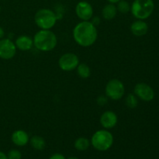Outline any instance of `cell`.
I'll return each instance as SVG.
<instances>
[{
	"label": "cell",
	"instance_id": "cell-1",
	"mask_svg": "<svg viewBox=\"0 0 159 159\" xmlns=\"http://www.w3.org/2000/svg\"><path fill=\"white\" fill-rule=\"evenodd\" d=\"M73 38L77 44L88 48L96 43L98 38V31L91 21H82L78 23L72 31Z\"/></svg>",
	"mask_w": 159,
	"mask_h": 159
},
{
	"label": "cell",
	"instance_id": "cell-17",
	"mask_svg": "<svg viewBox=\"0 0 159 159\" xmlns=\"http://www.w3.org/2000/svg\"><path fill=\"white\" fill-rule=\"evenodd\" d=\"M90 144H91V143H90L89 140L86 138H84V137H80V138H77L74 143L75 148L79 152L86 151L89 148Z\"/></svg>",
	"mask_w": 159,
	"mask_h": 159
},
{
	"label": "cell",
	"instance_id": "cell-28",
	"mask_svg": "<svg viewBox=\"0 0 159 159\" xmlns=\"http://www.w3.org/2000/svg\"><path fill=\"white\" fill-rule=\"evenodd\" d=\"M68 159H79V158H76V157H70V158H68Z\"/></svg>",
	"mask_w": 159,
	"mask_h": 159
},
{
	"label": "cell",
	"instance_id": "cell-25",
	"mask_svg": "<svg viewBox=\"0 0 159 159\" xmlns=\"http://www.w3.org/2000/svg\"><path fill=\"white\" fill-rule=\"evenodd\" d=\"M5 37V30L2 26H0V40L4 38Z\"/></svg>",
	"mask_w": 159,
	"mask_h": 159
},
{
	"label": "cell",
	"instance_id": "cell-6",
	"mask_svg": "<svg viewBox=\"0 0 159 159\" xmlns=\"http://www.w3.org/2000/svg\"><path fill=\"white\" fill-rule=\"evenodd\" d=\"M125 93V87L120 79H113L107 82L105 87V94L108 99L120 100Z\"/></svg>",
	"mask_w": 159,
	"mask_h": 159
},
{
	"label": "cell",
	"instance_id": "cell-9",
	"mask_svg": "<svg viewBox=\"0 0 159 159\" xmlns=\"http://www.w3.org/2000/svg\"><path fill=\"white\" fill-rule=\"evenodd\" d=\"M134 93L137 97L144 102H150L155 98V92L153 89L144 82L136 84L134 89Z\"/></svg>",
	"mask_w": 159,
	"mask_h": 159
},
{
	"label": "cell",
	"instance_id": "cell-22",
	"mask_svg": "<svg viewBox=\"0 0 159 159\" xmlns=\"http://www.w3.org/2000/svg\"><path fill=\"white\" fill-rule=\"evenodd\" d=\"M108 102V98L107 96H100L97 98V103L99 106H104Z\"/></svg>",
	"mask_w": 159,
	"mask_h": 159
},
{
	"label": "cell",
	"instance_id": "cell-21",
	"mask_svg": "<svg viewBox=\"0 0 159 159\" xmlns=\"http://www.w3.org/2000/svg\"><path fill=\"white\" fill-rule=\"evenodd\" d=\"M8 159H21L22 158V154L17 149H12L8 152L7 155Z\"/></svg>",
	"mask_w": 159,
	"mask_h": 159
},
{
	"label": "cell",
	"instance_id": "cell-4",
	"mask_svg": "<svg viewBox=\"0 0 159 159\" xmlns=\"http://www.w3.org/2000/svg\"><path fill=\"white\" fill-rule=\"evenodd\" d=\"M155 9L153 0H134L130 6V12L137 20H144L151 16Z\"/></svg>",
	"mask_w": 159,
	"mask_h": 159
},
{
	"label": "cell",
	"instance_id": "cell-10",
	"mask_svg": "<svg viewBox=\"0 0 159 159\" xmlns=\"http://www.w3.org/2000/svg\"><path fill=\"white\" fill-rule=\"evenodd\" d=\"M75 13L82 21H90L93 16V8L88 2L81 1L76 5Z\"/></svg>",
	"mask_w": 159,
	"mask_h": 159
},
{
	"label": "cell",
	"instance_id": "cell-11",
	"mask_svg": "<svg viewBox=\"0 0 159 159\" xmlns=\"http://www.w3.org/2000/svg\"><path fill=\"white\" fill-rule=\"evenodd\" d=\"M100 124L106 130H110L116 126L118 122V117L116 113L111 110L105 111L100 116Z\"/></svg>",
	"mask_w": 159,
	"mask_h": 159
},
{
	"label": "cell",
	"instance_id": "cell-16",
	"mask_svg": "<svg viewBox=\"0 0 159 159\" xmlns=\"http://www.w3.org/2000/svg\"><path fill=\"white\" fill-rule=\"evenodd\" d=\"M30 144L34 149L37 151H42L46 147V141L42 137L34 135L30 139Z\"/></svg>",
	"mask_w": 159,
	"mask_h": 159
},
{
	"label": "cell",
	"instance_id": "cell-2",
	"mask_svg": "<svg viewBox=\"0 0 159 159\" xmlns=\"http://www.w3.org/2000/svg\"><path fill=\"white\" fill-rule=\"evenodd\" d=\"M34 46L42 52L53 51L57 44L56 34L51 30H40L34 35Z\"/></svg>",
	"mask_w": 159,
	"mask_h": 159
},
{
	"label": "cell",
	"instance_id": "cell-29",
	"mask_svg": "<svg viewBox=\"0 0 159 159\" xmlns=\"http://www.w3.org/2000/svg\"><path fill=\"white\" fill-rule=\"evenodd\" d=\"M0 13H1V6H0Z\"/></svg>",
	"mask_w": 159,
	"mask_h": 159
},
{
	"label": "cell",
	"instance_id": "cell-12",
	"mask_svg": "<svg viewBox=\"0 0 159 159\" xmlns=\"http://www.w3.org/2000/svg\"><path fill=\"white\" fill-rule=\"evenodd\" d=\"M11 140L15 145L23 147L30 142V136L25 130H16L11 135Z\"/></svg>",
	"mask_w": 159,
	"mask_h": 159
},
{
	"label": "cell",
	"instance_id": "cell-3",
	"mask_svg": "<svg viewBox=\"0 0 159 159\" xmlns=\"http://www.w3.org/2000/svg\"><path fill=\"white\" fill-rule=\"evenodd\" d=\"M92 146L99 152H106L113 144V136L109 130L102 129L95 132L90 141Z\"/></svg>",
	"mask_w": 159,
	"mask_h": 159
},
{
	"label": "cell",
	"instance_id": "cell-27",
	"mask_svg": "<svg viewBox=\"0 0 159 159\" xmlns=\"http://www.w3.org/2000/svg\"><path fill=\"white\" fill-rule=\"evenodd\" d=\"M109 3H112V4H116L118 2H120V0H107Z\"/></svg>",
	"mask_w": 159,
	"mask_h": 159
},
{
	"label": "cell",
	"instance_id": "cell-26",
	"mask_svg": "<svg viewBox=\"0 0 159 159\" xmlns=\"http://www.w3.org/2000/svg\"><path fill=\"white\" fill-rule=\"evenodd\" d=\"M0 159H8L7 155H6L4 152H1V151H0Z\"/></svg>",
	"mask_w": 159,
	"mask_h": 159
},
{
	"label": "cell",
	"instance_id": "cell-8",
	"mask_svg": "<svg viewBox=\"0 0 159 159\" xmlns=\"http://www.w3.org/2000/svg\"><path fill=\"white\" fill-rule=\"evenodd\" d=\"M17 48L15 43L9 38L0 40V58L3 60H10L15 57Z\"/></svg>",
	"mask_w": 159,
	"mask_h": 159
},
{
	"label": "cell",
	"instance_id": "cell-24",
	"mask_svg": "<svg viewBox=\"0 0 159 159\" xmlns=\"http://www.w3.org/2000/svg\"><path fill=\"white\" fill-rule=\"evenodd\" d=\"M49 159H66V158H65V157L62 154L55 153V154H54V155H51V156L50 157Z\"/></svg>",
	"mask_w": 159,
	"mask_h": 159
},
{
	"label": "cell",
	"instance_id": "cell-20",
	"mask_svg": "<svg viewBox=\"0 0 159 159\" xmlns=\"http://www.w3.org/2000/svg\"><path fill=\"white\" fill-rule=\"evenodd\" d=\"M116 9H117L118 12L123 14H127L130 11V5L126 0H120L116 3Z\"/></svg>",
	"mask_w": 159,
	"mask_h": 159
},
{
	"label": "cell",
	"instance_id": "cell-7",
	"mask_svg": "<svg viewBox=\"0 0 159 159\" xmlns=\"http://www.w3.org/2000/svg\"><path fill=\"white\" fill-rule=\"evenodd\" d=\"M79 65V58L74 53H65L58 60V66L62 71H71Z\"/></svg>",
	"mask_w": 159,
	"mask_h": 159
},
{
	"label": "cell",
	"instance_id": "cell-13",
	"mask_svg": "<svg viewBox=\"0 0 159 159\" xmlns=\"http://www.w3.org/2000/svg\"><path fill=\"white\" fill-rule=\"evenodd\" d=\"M16 47L18 50L22 51H28L34 47V40L27 35H20L16 39Z\"/></svg>",
	"mask_w": 159,
	"mask_h": 159
},
{
	"label": "cell",
	"instance_id": "cell-14",
	"mask_svg": "<svg viewBox=\"0 0 159 159\" xmlns=\"http://www.w3.org/2000/svg\"><path fill=\"white\" fill-rule=\"evenodd\" d=\"M130 31L136 37H143L147 34L148 26L144 20H138L133 22L130 26Z\"/></svg>",
	"mask_w": 159,
	"mask_h": 159
},
{
	"label": "cell",
	"instance_id": "cell-15",
	"mask_svg": "<svg viewBox=\"0 0 159 159\" xmlns=\"http://www.w3.org/2000/svg\"><path fill=\"white\" fill-rule=\"evenodd\" d=\"M117 9L115 4L108 3L102 9V16L106 20H111L116 17L117 14Z\"/></svg>",
	"mask_w": 159,
	"mask_h": 159
},
{
	"label": "cell",
	"instance_id": "cell-19",
	"mask_svg": "<svg viewBox=\"0 0 159 159\" xmlns=\"http://www.w3.org/2000/svg\"><path fill=\"white\" fill-rule=\"evenodd\" d=\"M125 104L128 108L134 109L138 107V97L133 93H130L127 95L125 99Z\"/></svg>",
	"mask_w": 159,
	"mask_h": 159
},
{
	"label": "cell",
	"instance_id": "cell-23",
	"mask_svg": "<svg viewBox=\"0 0 159 159\" xmlns=\"http://www.w3.org/2000/svg\"><path fill=\"white\" fill-rule=\"evenodd\" d=\"M90 20H91V23L96 26H99V25L100 24L101 20H100V18H99V17H98V16H94V17L93 16V18H92Z\"/></svg>",
	"mask_w": 159,
	"mask_h": 159
},
{
	"label": "cell",
	"instance_id": "cell-18",
	"mask_svg": "<svg viewBox=\"0 0 159 159\" xmlns=\"http://www.w3.org/2000/svg\"><path fill=\"white\" fill-rule=\"evenodd\" d=\"M76 71H77L78 75L81 79H86L91 75V69H90L89 66L85 63H79V65L76 68Z\"/></svg>",
	"mask_w": 159,
	"mask_h": 159
},
{
	"label": "cell",
	"instance_id": "cell-5",
	"mask_svg": "<svg viewBox=\"0 0 159 159\" xmlns=\"http://www.w3.org/2000/svg\"><path fill=\"white\" fill-rule=\"evenodd\" d=\"M57 21L56 13L49 9H40L34 16V22L40 30H51Z\"/></svg>",
	"mask_w": 159,
	"mask_h": 159
}]
</instances>
